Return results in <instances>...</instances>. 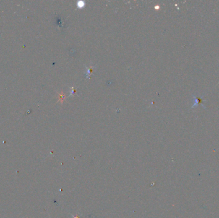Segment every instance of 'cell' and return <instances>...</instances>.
Returning a JSON list of instances; mask_svg holds the SVG:
<instances>
[{
  "instance_id": "3957f363",
  "label": "cell",
  "mask_w": 219,
  "mask_h": 218,
  "mask_svg": "<svg viewBox=\"0 0 219 218\" xmlns=\"http://www.w3.org/2000/svg\"><path fill=\"white\" fill-rule=\"evenodd\" d=\"M218 84H219V82H218Z\"/></svg>"
},
{
  "instance_id": "6da1fadb",
  "label": "cell",
  "mask_w": 219,
  "mask_h": 218,
  "mask_svg": "<svg viewBox=\"0 0 219 218\" xmlns=\"http://www.w3.org/2000/svg\"><path fill=\"white\" fill-rule=\"evenodd\" d=\"M193 96V99H194V104L192 105V108H194V106H198V105L201 104L202 105V106L203 107V108H206L205 105L203 104V102L205 101V99L202 98V97H196L195 95H192Z\"/></svg>"
},
{
  "instance_id": "7a4b0ae2",
  "label": "cell",
  "mask_w": 219,
  "mask_h": 218,
  "mask_svg": "<svg viewBox=\"0 0 219 218\" xmlns=\"http://www.w3.org/2000/svg\"><path fill=\"white\" fill-rule=\"evenodd\" d=\"M72 218H80V217H79V216L78 214L76 215V216H72Z\"/></svg>"
}]
</instances>
